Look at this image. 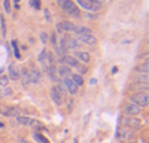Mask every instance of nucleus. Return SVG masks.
Segmentation results:
<instances>
[{
  "label": "nucleus",
  "instance_id": "obj_1",
  "mask_svg": "<svg viewBox=\"0 0 149 143\" xmlns=\"http://www.w3.org/2000/svg\"><path fill=\"white\" fill-rule=\"evenodd\" d=\"M130 102L136 104L137 107H146L149 104V95L148 92H134L130 95Z\"/></svg>",
  "mask_w": 149,
  "mask_h": 143
},
{
  "label": "nucleus",
  "instance_id": "obj_2",
  "mask_svg": "<svg viewBox=\"0 0 149 143\" xmlns=\"http://www.w3.org/2000/svg\"><path fill=\"white\" fill-rule=\"evenodd\" d=\"M60 6H61L63 12L67 13L69 16H72V18H79V16H81V12H79L78 6L74 5L72 0H64V2H63Z\"/></svg>",
  "mask_w": 149,
  "mask_h": 143
},
{
  "label": "nucleus",
  "instance_id": "obj_3",
  "mask_svg": "<svg viewBox=\"0 0 149 143\" xmlns=\"http://www.w3.org/2000/svg\"><path fill=\"white\" fill-rule=\"evenodd\" d=\"M78 45H79V42L76 41V40H73V38H70L69 35H64L61 40H60V50L63 51V53H66L69 48H78Z\"/></svg>",
  "mask_w": 149,
  "mask_h": 143
},
{
  "label": "nucleus",
  "instance_id": "obj_4",
  "mask_svg": "<svg viewBox=\"0 0 149 143\" xmlns=\"http://www.w3.org/2000/svg\"><path fill=\"white\" fill-rule=\"evenodd\" d=\"M76 2L81 8H84L86 12H91V13H95L101 8V5H95V3L91 2V0H76Z\"/></svg>",
  "mask_w": 149,
  "mask_h": 143
},
{
  "label": "nucleus",
  "instance_id": "obj_5",
  "mask_svg": "<svg viewBox=\"0 0 149 143\" xmlns=\"http://www.w3.org/2000/svg\"><path fill=\"white\" fill-rule=\"evenodd\" d=\"M123 124H124L126 127L133 128V130H137V128L142 127V121H140L139 118H134V117H124V118H123Z\"/></svg>",
  "mask_w": 149,
  "mask_h": 143
},
{
  "label": "nucleus",
  "instance_id": "obj_6",
  "mask_svg": "<svg viewBox=\"0 0 149 143\" xmlns=\"http://www.w3.org/2000/svg\"><path fill=\"white\" fill-rule=\"evenodd\" d=\"M74 28H76V25H74L73 22H70V21H63V22H60V24H57V25H56L57 32H61V31L73 32V31H74Z\"/></svg>",
  "mask_w": 149,
  "mask_h": 143
},
{
  "label": "nucleus",
  "instance_id": "obj_7",
  "mask_svg": "<svg viewBox=\"0 0 149 143\" xmlns=\"http://www.w3.org/2000/svg\"><path fill=\"white\" fill-rule=\"evenodd\" d=\"M60 63H61L63 66H67V67H78V66L81 64L73 56H61V57H60Z\"/></svg>",
  "mask_w": 149,
  "mask_h": 143
},
{
  "label": "nucleus",
  "instance_id": "obj_8",
  "mask_svg": "<svg viewBox=\"0 0 149 143\" xmlns=\"http://www.w3.org/2000/svg\"><path fill=\"white\" fill-rule=\"evenodd\" d=\"M29 79H31V83H41L42 81V75H41V72L37 69V67H31L29 70Z\"/></svg>",
  "mask_w": 149,
  "mask_h": 143
},
{
  "label": "nucleus",
  "instance_id": "obj_9",
  "mask_svg": "<svg viewBox=\"0 0 149 143\" xmlns=\"http://www.w3.org/2000/svg\"><path fill=\"white\" fill-rule=\"evenodd\" d=\"M61 82H63V86H64L66 92H69L70 95H76V94H78V88H79V86L74 85V83L70 81V78H69V79H63Z\"/></svg>",
  "mask_w": 149,
  "mask_h": 143
},
{
  "label": "nucleus",
  "instance_id": "obj_10",
  "mask_svg": "<svg viewBox=\"0 0 149 143\" xmlns=\"http://www.w3.org/2000/svg\"><path fill=\"white\" fill-rule=\"evenodd\" d=\"M140 112V107H137L136 104H132V102H127L124 105V114L132 117V115H137Z\"/></svg>",
  "mask_w": 149,
  "mask_h": 143
},
{
  "label": "nucleus",
  "instance_id": "obj_11",
  "mask_svg": "<svg viewBox=\"0 0 149 143\" xmlns=\"http://www.w3.org/2000/svg\"><path fill=\"white\" fill-rule=\"evenodd\" d=\"M19 78H21V83H22V86H28V85H31V79H29V72H28V69L26 67H22L21 69V72H19Z\"/></svg>",
  "mask_w": 149,
  "mask_h": 143
},
{
  "label": "nucleus",
  "instance_id": "obj_12",
  "mask_svg": "<svg viewBox=\"0 0 149 143\" xmlns=\"http://www.w3.org/2000/svg\"><path fill=\"white\" fill-rule=\"evenodd\" d=\"M45 75L48 76V79L51 81V82H60V79H58V76H57V70H56V64H51V66H48L47 67V72H45Z\"/></svg>",
  "mask_w": 149,
  "mask_h": 143
},
{
  "label": "nucleus",
  "instance_id": "obj_13",
  "mask_svg": "<svg viewBox=\"0 0 149 143\" xmlns=\"http://www.w3.org/2000/svg\"><path fill=\"white\" fill-rule=\"evenodd\" d=\"M57 75H58V79H60V81L69 79V78L72 76V70H70V67H67V66H60L58 70H57Z\"/></svg>",
  "mask_w": 149,
  "mask_h": 143
},
{
  "label": "nucleus",
  "instance_id": "obj_14",
  "mask_svg": "<svg viewBox=\"0 0 149 143\" xmlns=\"http://www.w3.org/2000/svg\"><path fill=\"white\" fill-rule=\"evenodd\" d=\"M8 79H10V81H18L19 79V70L16 69L15 64L8 66Z\"/></svg>",
  "mask_w": 149,
  "mask_h": 143
},
{
  "label": "nucleus",
  "instance_id": "obj_15",
  "mask_svg": "<svg viewBox=\"0 0 149 143\" xmlns=\"http://www.w3.org/2000/svg\"><path fill=\"white\" fill-rule=\"evenodd\" d=\"M50 96H51V99H53V102L57 105V107H60L61 104H63V98L60 96V94L57 92V89L53 86L51 89H50Z\"/></svg>",
  "mask_w": 149,
  "mask_h": 143
},
{
  "label": "nucleus",
  "instance_id": "obj_16",
  "mask_svg": "<svg viewBox=\"0 0 149 143\" xmlns=\"http://www.w3.org/2000/svg\"><path fill=\"white\" fill-rule=\"evenodd\" d=\"M133 81L136 83H145V85H149V73H137Z\"/></svg>",
  "mask_w": 149,
  "mask_h": 143
},
{
  "label": "nucleus",
  "instance_id": "obj_17",
  "mask_svg": "<svg viewBox=\"0 0 149 143\" xmlns=\"http://www.w3.org/2000/svg\"><path fill=\"white\" fill-rule=\"evenodd\" d=\"M21 112H22L21 108H18V107H12V108H8L6 111H3L2 114L6 115V117H19Z\"/></svg>",
  "mask_w": 149,
  "mask_h": 143
},
{
  "label": "nucleus",
  "instance_id": "obj_18",
  "mask_svg": "<svg viewBox=\"0 0 149 143\" xmlns=\"http://www.w3.org/2000/svg\"><path fill=\"white\" fill-rule=\"evenodd\" d=\"M78 40L82 41L84 44H88V45H95L97 44V38L92 37V35H79Z\"/></svg>",
  "mask_w": 149,
  "mask_h": 143
},
{
  "label": "nucleus",
  "instance_id": "obj_19",
  "mask_svg": "<svg viewBox=\"0 0 149 143\" xmlns=\"http://www.w3.org/2000/svg\"><path fill=\"white\" fill-rule=\"evenodd\" d=\"M149 88V85H145V83H136L133 82L130 85V91H134V92H146Z\"/></svg>",
  "mask_w": 149,
  "mask_h": 143
},
{
  "label": "nucleus",
  "instance_id": "obj_20",
  "mask_svg": "<svg viewBox=\"0 0 149 143\" xmlns=\"http://www.w3.org/2000/svg\"><path fill=\"white\" fill-rule=\"evenodd\" d=\"M74 58H76L78 61L82 60L84 63H88L89 61V53H86V51H76V53H74Z\"/></svg>",
  "mask_w": 149,
  "mask_h": 143
},
{
  "label": "nucleus",
  "instance_id": "obj_21",
  "mask_svg": "<svg viewBox=\"0 0 149 143\" xmlns=\"http://www.w3.org/2000/svg\"><path fill=\"white\" fill-rule=\"evenodd\" d=\"M32 120H34V118H29V117H25V115H19V117H16V123L21 124V126H31Z\"/></svg>",
  "mask_w": 149,
  "mask_h": 143
},
{
  "label": "nucleus",
  "instance_id": "obj_22",
  "mask_svg": "<svg viewBox=\"0 0 149 143\" xmlns=\"http://www.w3.org/2000/svg\"><path fill=\"white\" fill-rule=\"evenodd\" d=\"M73 32L76 34L78 37H79V35H91V29L86 28V26H76Z\"/></svg>",
  "mask_w": 149,
  "mask_h": 143
},
{
  "label": "nucleus",
  "instance_id": "obj_23",
  "mask_svg": "<svg viewBox=\"0 0 149 143\" xmlns=\"http://www.w3.org/2000/svg\"><path fill=\"white\" fill-rule=\"evenodd\" d=\"M32 137H34V140L38 142V143H50L48 139L44 137V136H42L41 133H38V131H34V133H32Z\"/></svg>",
  "mask_w": 149,
  "mask_h": 143
},
{
  "label": "nucleus",
  "instance_id": "obj_24",
  "mask_svg": "<svg viewBox=\"0 0 149 143\" xmlns=\"http://www.w3.org/2000/svg\"><path fill=\"white\" fill-rule=\"evenodd\" d=\"M70 81L76 85V86H82V85H84V78H82L81 75H78V73H76V75H72V76H70Z\"/></svg>",
  "mask_w": 149,
  "mask_h": 143
},
{
  "label": "nucleus",
  "instance_id": "obj_25",
  "mask_svg": "<svg viewBox=\"0 0 149 143\" xmlns=\"http://www.w3.org/2000/svg\"><path fill=\"white\" fill-rule=\"evenodd\" d=\"M136 72H137V73H148V72H149V63L143 61L140 66L136 67Z\"/></svg>",
  "mask_w": 149,
  "mask_h": 143
},
{
  "label": "nucleus",
  "instance_id": "obj_26",
  "mask_svg": "<svg viewBox=\"0 0 149 143\" xmlns=\"http://www.w3.org/2000/svg\"><path fill=\"white\" fill-rule=\"evenodd\" d=\"M38 61H40V64H47V51H45V50L40 51V54H38Z\"/></svg>",
  "mask_w": 149,
  "mask_h": 143
},
{
  "label": "nucleus",
  "instance_id": "obj_27",
  "mask_svg": "<svg viewBox=\"0 0 149 143\" xmlns=\"http://www.w3.org/2000/svg\"><path fill=\"white\" fill-rule=\"evenodd\" d=\"M54 88L57 89V92L60 94V96H61V98H64V96L67 95V92H66V89H64V86H63V85H56Z\"/></svg>",
  "mask_w": 149,
  "mask_h": 143
},
{
  "label": "nucleus",
  "instance_id": "obj_28",
  "mask_svg": "<svg viewBox=\"0 0 149 143\" xmlns=\"http://www.w3.org/2000/svg\"><path fill=\"white\" fill-rule=\"evenodd\" d=\"M0 28H2V37L5 38L6 37V22H5V18L0 16Z\"/></svg>",
  "mask_w": 149,
  "mask_h": 143
},
{
  "label": "nucleus",
  "instance_id": "obj_29",
  "mask_svg": "<svg viewBox=\"0 0 149 143\" xmlns=\"http://www.w3.org/2000/svg\"><path fill=\"white\" fill-rule=\"evenodd\" d=\"M12 45H13V50H15V57L16 58H21V54H19V50H18V42L15 40L12 41Z\"/></svg>",
  "mask_w": 149,
  "mask_h": 143
},
{
  "label": "nucleus",
  "instance_id": "obj_30",
  "mask_svg": "<svg viewBox=\"0 0 149 143\" xmlns=\"http://www.w3.org/2000/svg\"><path fill=\"white\" fill-rule=\"evenodd\" d=\"M29 5L34 8V9H40V6H41V2H40V0H31V2H29Z\"/></svg>",
  "mask_w": 149,
  "mask_h": 143
},
{
  "label": "nucleus",
  "instance_id": "obj_31",
  "mask_svg": "<svg viewBox=\"0 0 149 143\" xmlns=\"http://www.w3.org/2000/svg\"><path fill=\"white\" fill-rule=\"evenodd\" d=\"M8 83H9V79H8V76H2V78H0V86L6 88V86H8Z\"/></svg>",
  "mask_w": 149,
  "mask_h": 143
},
{
  "label": "nucleus",
  "instance_id": "obj_32",
  "mask_svg": "<svg viewBox=\"0 0 149 143\" xmlns=\"http://www.w3.org/2000/svg\"><path fill=\"white\" fill-rule=\"evenodd\" d=\"M76 69H78V75H81V76H82V75H85V73H86V70H88L85 66H81V64H79Z\"/></svg>",
  "mask_w": 149,
  "mask_h": 143
},
{
  "label": "nucleus",
  "instance_id": "obj_33",
  "mask_svg": "<svg viewBox=\"0 0 149 143\" xmlns=\"http://www.w3.org/2000/svg\"><path fill=\"white\" fill-rule=\"evenodd\" d=\"M85 16H86V19H92V21H95V19H98V15L97 13H91V12H86L85 13Z\"/></svg>",
  "mask_w": 149,
  "mask_h": 143
},
{
  "label": "nucleus",
  "instance_id": "obj_34",
  "mask_svg": "<svg viewBox=\"0 0 149 143\" xmlns=\"http://www.w3.org/2000/svg\"><path fill=\"white\" fill-rule=\"evenodd\" d=\"M12 94H13V92H12V89H10V88H8V86L2 91V96H10Z\"/></svg>",
  "mask_w": 149,
  "mask_h": 143
},
{
  "label": "nucleus",
  "instance_id": "obj_35",
  "mask_svg": "<svg viewBox=\"0 0 149 143\" xmlns=\"http://www.w3.org/2000/svg\"><path fill=\"white\" fill-rule=\"evenodd\" d=\"M3 6H5V12H6V13H9V12H10V9H12V8H10V2H9V0H3Z\"/></svg>",
  "mask_w": 149,
  "mask_h": 143
},
{
  "label": "nucleus",
  "instance_id": "obj_36",
  "mask_svg": "<svg viewBox=\"0 0 149 143\" xmlns=\"http://www.w3.org/2000/svg\"><path fill=\"white\" fill-rule=\"evenodd\" d=\"M40 40H41L42 44H45V42L48 41V35H47L45 32H41V34H40Z\"/></svg>",
  "mask_w": 149,
  "mask_h": 143
},
{
  "label": "nucleus",
  "instance_id": "obj_37",
  "mask_svg": "<svg viewBox=\"0 0 149 143\" xmlns=\"http://www.w3.org/2000/svg\"><path fill=\"white\" fill-rule=\"evenodd\" d=\"M50 41H51V44L56 47L57 45V37H56V32H53V34H50Z\"/></svg>",
  "mask_w": 149,
  "mask_h": 143
},
{
  "label": "nucleus",
  "instance_id": "obj_38",
  "mask_svg": "<svg viewBox=\"0 0 149 143\" xmlns=\"http://www.w3.org/2000/svg\"><path fill=\"white\" fill-rule=\"evenodd\" d=\"M118 137H120V139H123V140H124V139H129V137H130V133H129V131H126V130H123V131L120 133V136H118Z\"/></svg>",
  "mask_w": 149,
  "mask_h": 143
},
{
  "label": "nucleus",
  "instance_id": "obj_39",
  "mask_svg": "<svg viewBox=\"0 0 149 143\" xmlns=\"http://www.w3.org/2000/svg\"><path fill=\"white\" fill-rule=\"evenodd\" d=\"M44 13H45V21L50 22V21H51V18H50V12H48L47 9H44Z\"/></svg>",
  "mask_w": 149,
  "mask_h": 143
},
{
  "label": "nucleus",
  "instance_id": "obj_40",
  "mask_svg": "<svg viewBox=\"0 0 149 143\" xmlns=\"http://www.w3.org/2000/svg\"><path fill=\"white\" fill-rule=\"evenodd\" d=\"M92 3H95V5H101L102 3V0H91Z\"/></svg>",
  "mask_w": 149,
  "mask_h": 143
},
{
  "label": "nucleus",
  "instance_id": "obj_41",
  "mask_svg": "<svg viewBox=\"0 0 149 143\" xmlns=\"http://www.w3.org/2000/svg\"><path fill=\"white\" fill-rule=\"evenodd\" d=\"M19 143H28V142H26L24 137H19Z\"/></svg>",
  "mask_w": 149,
  "mask_h": 143
},
{
  "label": "nucleus",
  "instance_id": "obj_42",
  "mask_svg": "<svg viewBox=\"0 0 149 143\" xmlns=\"http://www.w3.org/2000/svg\"><path fill=\"white\" fill-rule=\"evenodd\" d=\"M13 2H15V8L18 9L19 8V0H13Z\"/></svg>",
  "mask_w": 149,
  "mask_h": 143
},
{
  "label": "nucleus",
  "instance_id": "obj_43",
  "mask_svg": "<svg viewBox=\"0 0 149 143\" xmlns=\"http://www.w3.org/2000/svg\"><path fill=\"white\" fill-rule=\"evenodd\" d=\"M57 2H58V5H61V3L64 2V0H57Z\"/></svg>",
  "mask_w": 149,
  "mask_h": 143
},
{
  "label": "nucleus",
  "instance_id": "obj_44",
  "mask_svg": "<svg viewBox=\"0 0 149 143\" xmlns=\"http://www.w3.org/2000/svg\"><path fill=\"white\" fill-rule=\"evenodd\" d=\"M73 143H78V139H74V140H73Z\"/></svg>",
  "mask_w": 149,
  "mask_h": 143
},
{
  "label": "nucleus",
  "instance_id": "obj_45",
  "mask_svg": "<svg viewBox=\"0 0 149 143\" xmlns=\"http://www.w3.org/2000/svg\"><path fill=\"white\" fill-rule=\"evenodd\" d=\"M0 98H2V89H0Z\"/></svg>",
  "mask_w": 149,
  "mask_h": 143
},
{
  "label": "nucleus",
  "instance_id": "obj_46",
  "mask_svg": "<svg viewBox=\"0 0 149 143\" xmlns=\"http://www.w3.org/2000/svg\"><path fill=\"white\" fill-rule=\"evenodd\" d=\"M0 114H2V110H0Z\"/></svg>",
  "mask_w": 149,
  "mask_h": 143
}]
</instances>
